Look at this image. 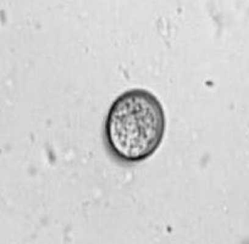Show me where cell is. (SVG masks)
Here are the masks:
<instances>
[{"instance_id":"cell-1","label":"cell","mask_w":249,"mask_h":244,"mask_svg":"<svg viewBox=\"0 0 249 244\" xmlns=\"http://www.w3.org/2000/svg\"><path fill=\"white\" fill-rule=\"evenodd\" d=\"M166 118L161 101L150 91L133 88L112 102L104 124L107 152L120 163L134 164L149 159L164 140Z\"/></svg>"}]
</instances>
